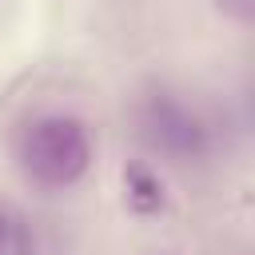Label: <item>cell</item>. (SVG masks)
<instances>
[{"mask_svg":"<svg viewBox=\"0 0 255 255\" xmlns=\"http://www.w3.org/2000/svg\"><path fill=\"white\" fill-rule=\"evenodd\" d=\"M12 163L36 191H72L96 163L92 124L68 108H36L12 131Z\"/></svg>","mask_w":255,"mask_h":255,"instance_id":"obj_1","label":"cell"},{"mask_svg":"<svg viewBox=\"0 0 255 255\" xmlns=\"http://www.w3.org/2000/svg\"><path fill=\"white\" fill-rule=\"evenodd\" d=\"M135 135L155 159L175 167H203L219 151V120L171 84H151L139 96Z\"/></svg>","mask_w":255,"mask_h":255,"instance_id":"obj_2","label":"cell"},{"mask_svg":"<svg viewBox=\"0 0 255 255\" xmlns=\"http://www.w3.org/2000/svg\"><path fill=\"white\" fill-rule=\"evenodd\" d=\"M120 195H124L128 215H135V219H159L171 203L167 183L151 159H128L120 167Z\"/></svg>","mask_w":255,"mask_h":255,"instance_id":"obj_3","label":"cell"},{"mask_svg":"<svg viewBox=\"0 0 255 255\" xmlns=\"http://www.w3.org/2000/svg\"><path fill=\"white\" fill-rule=\"evenodd\" d=\"M0 255H40V227L12 199H0Z\"/></svg>","mask_w":255,"mask_h":255,"instance_id":"obj_4","label":"cell"},{"mask_svg":"<svg viewBox=\"0 0 255 255\" xmlns=\"http://www.w3.org/2000/svg\"><path fill=\"white\" fill-rule=\"evenodd\" d=\"M211 8L223 20H231L235 28H251V20H255V0H211Z\"/></svg>","mask_w":255,"mask_h":255,"instance_id":"obj_5","label":"cell"}]
</instances>
